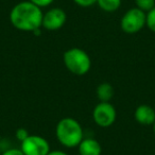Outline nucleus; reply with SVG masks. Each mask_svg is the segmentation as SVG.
Returning a JSON list of instances; mask_svg holds the SVG:
<instances>
[{"mask_svg":"<svg viewBox=\"0 0 155 155\" xmlns=\"http://www.w3.org/2000/svg\"><path fill=\"white\" fill-rule=\"evenodd\" d=\"M44 12L31 1H21L12 8L10 21L15 29L24 32H34L41 29Z\"/></svg>","mask_w":155,"mask_h":155,"instance_id":"1","label":"nucleus"},{"mask_svg":"<svg viewBox=\"0 0 155 155\" xmlns=\"http://www.w3.org/2000/svg\"><path fill=\"white\" fill-rule=\"evenodd\" d=\"M55 136L62 146L65 148H78L84 138L82 125L78 120L71 117L61 119L55 127Z\"/></svg>","mask_w":155,"mask_h":155,"instance_id":"2","label":"nucleus"},{"mask_svg":"<svg viewBox=\"0 0 155 155\" xmlns=\"http://www.w3.org/2000/svg\"><path fill=\"white\" fill-rule=\"evenodd\" d=\"M63 61L67 70L77 75H84L91 70V60L88 53L81 48H70L64 52Z\"/></svg>","mask_w":155,"mask_h":155,"instance_id":"3","label":"nucleus"},{"mask_svg":"<svg viewBox=\"0 0 155 155\" xmlns=\"http://www.w3.org/2000/svg\"><path fill=\"white\" fill-rule=\"evenodd\" d=\"M147 13L137 8H132L123 14L120 20L122 31L127 34H135L146 27Z\"/></svg>","mask_w":155,"mask_h":155,"instance_id":"4","label":"nucleus"},{"mask_svg":"<svg viewBox=\"0 0 155 155\" xmlns=\"http://www.w3.org/2000/svg\"><path fill=\"white\" fill-rule=\"evenodd\" d=\"M117 112L110 102H100L93 110V119L100 127H108L116 121Z\"/></svg>","mask_w":155,"mask_h":155,"instance_id":"5","label":"nucleus"},{"mask_svg":"<svg viewBox=\"0 0 155 155\" xmlns=\"http://www.w3.org/2000/svg\"><path fill=\"white\" fill-rule=\"evenodd\" d=\"M20 150L25 155H47L51 151L47 139L39 135H29L20 142Z\"/></svg>","mask_w":155,"mask_h":155,"instance_id":"6","label":"nucleus"},{"mask_svg":"<svg viewBox=\"0 0 155 155\" xmlns=\"http://www.w3.org/2000/svg\"><path fill=\"white\" fill-rule=\"evenodd\" d=\"M66 20L67 15L64 10L61 8H52L44 13L41 28L48 31L60 30L66 24Z\"/></svg>","mask_w":155,"mask_h":155,"instance_id":"7","label":"nucleus"},{"mask_svg":"<svg viewBox=\"0 0 155 155\" xmlns=\"http://www.w3.org/2000/svg\"><path fill=\"white\" fill-rule=\"evenodd\" d=\"M134 118L142 125H153L155 122V110L150 105L140 104L134 112Z\"/></svg>","mask_w":155,"mask_h":155,"instance_id":"8","label":"nucleus"},{"mask_svg":"<svg viewBox=\"0 0 155 155\" xmlns=\"http://www.w3.org/2000/svg\"><path fill=\"white\" fill-rule=\"evenodd\" d=\"M78 149L81 155H101L102 153L101 144L95 138H83Z\"/></svg>","mask_w":155,"mask_h":155,"instance_id":"9","label":"nucleus"},{"mask_svg":"<svg viewBox=\"0 0 155 155\" xmlns=\"http://www.w3.org/2000/svg\"><path fill=\"white\" fill-rule=\"evenodd\" d=\"M97 97L100 102H110L114 97V88L112 84L107 82H103L97 87Z\"/></svg>","mask_w":155,"mask_h":155,"instance_id":"10","label":"nucleus"},{"mask_svg":"<svg viewBox=\"0 0 155 155\" xmlns=\"http://www.w3.org/2000/svg\"><path fill=\"white\" fill-rule=\"evenodd\" d=\"M97 5L102 11L113 13L121 7V0H97Z\"/></svg>","mask_w":155,"mask_h":155,"instance_id":"11","label":"nucleus"},{"mask_svg":"<svg viewBox=\"0 0 155 155\" xmlns=\"http://www.w3.org/2000/svg\"><path fill=\"white\" fill-rule=\"evenodd\" d=\"M135 5L137 9L148 13L155 7V0H135Z\"/></svg>","mask_w":155,"mask_h":155,"instance_id":"12","label":"nucleus"},{"mask_svg":"<svg viewBox=\"0 0 155 155\" xmlns=\"http://www.w3.org/2000/svg\"><path fill=\"white\" fill-rule=\"evenodd\" d=\"M146 27H148L149 30L155 33V7L147 13Z\"/></svg>","mask_w":155,"mask_h":155,"instance_id":"13","label":"nucleus"},{"mask_svg":"<svg viewBox=\"0 0 155 155\" xmlns=\"http://www.w3.org/2000/svg\"><path fill=\"white\" fill-rule=\"evenodd\" d=\"M73 2L82 8H89L97 3V0H73Z\"/></svg>","mask_w":155,"mask_h":155,"instance_id":"14","label":"nucleus"},{"mask_svg":"<svg viewBox=\"0 0 155 155\" xmlns=\"http://www.w3.org/2000/svg\"><path fill=\"white\" fill-rule=\"evenodd\" d=\"M29 1L34 3L35 5L39 7L41 9H43V8H47V7H49V5H51L54 0H29Z\"/></svg>","mask_w":155,"mask_h":155,"instance_id":"15","label":"nucleus"},{"mask_svg":"<svg viewBox=\"0 0 155 155\" xmlns=\"http://www.w3.org/2000/svg\"><path fill=\"white\" fill-rule=\"evenodd\" d=\"M29 135H30V134H29L28 131H27L26 129H24V127H20V129H18L17 131H16V133H15L16 138H17L20 142L24 141V140L26 139Z\"/></svg>","mask_w":155,"mask_h":155,"instance_id":"16","label":"nucleus"},{"mask_svg":"<svg viewBox=\"0 0 155 155\" xmlns=\"http://www.w3.org/2000/svg\"><path fill=\"white\" fill-rule=\"evenodd\" d=\"M0 155H25L20 149H9Z\"/></svg>","mask_w":155,"mask_h":155,"instance_id":"17","label":"nucleus"},{"mask_svg":"<svg viewBox=\"0 0 155 155\" xmlns=\"http://www.w3.org/2000/svg\"><path fill=\"white\" fill-rule=\"evenodd\" d=\"M47 155H68L66 152L64 151H61V150H53V151H50Z\"/></svg>","mask_w":155,"mask_h":155,"instance_id":"18","label":"nucleus"},{"mask_svg":"<svg viewBox=\"0 0 155 155\" xmlns=\"http://www.w3.org/2000/svg\"><path fill=\"white\" fill-rule=\"evenodd\" d=\"M153 132H154V134H155V122L153 123Z\"/></svg>","mask_w":155,"mask_h":155,"instance_id":"19","label":"nucleus"},{"mask_svg":"<svg viewBox=\"0 0 155 155\" xmlns=\"http://www.w3.org/2000/svg\"><path fill=\"white\" fill-rule=\"evenodd\" d=\"M78 155H81V154H78Z\"/></svg>","mask_w":155,"mask_h":155,"instance_id":"20","label":"nucleus"}]
</instances>
